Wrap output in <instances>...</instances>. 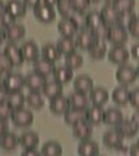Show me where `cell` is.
Masks as SVG:
<instances>
[{"instance_id":"obj_51","label":"cell","mask_w":139,"mask_h":156,"mask_svg":"<svg viewBox=\"0 0 139 156\" xmlns=\"http://www.w3.org/2000/svg\"><path fill=\"white\" fill-rule=\"evenodd\" d=\"M7 98H8V91L4 89V87H0V104H2V103H5V101H7Z\"/></svg>"},{"instance_id":"obj_19","label":"cell","mask_w":139,"mask_h":156,"mask_svg":"<svg viewBox=\"0 0 139 156\" xmlns=\"http://www.w3.org/2000/svg\"><path fill=\"white\" fill-rule=\"evenodd\" d=\"M5 8H7V13L13 18L23 17L26 14V9H27L22 0H8Z\"/></svg>"},{"instance_id":"obj_24","label":"cell","mask_w":139,"mask_h":156,"mask_svg":"<svg viewBox=\"0 0 139 156\" xmlns=\"http://www.w3.org/2000/svg\"><path fill=\"white\" fill-rule=\"evenodd\" d=\"M18 142L23 147V150H33L36 148L39 144V135L34 131H25L18 138Z\"/></svg>"},{"instance_id":"obj_50","label":"cell","mask_w":139,"mask_h":156,"mask_svg":"<svg viewBox=\"0 0 139 156\" xmlns=\"http://www.w3.org/2000/svg\"><path fill=\"white\" fill-rule=\"evenodd\" d=\"M130 55L133 56V58H135V60H139V43H135V44L131 47Z\"/></svg>"},{"instance_id":"obj_30","label":"cell","mask_w":139,"mask_h":156,"mask_svg":"<svg viewBox=\"0 0 139 156\" xmlns=\"http://www.w3.org/2000/svg\"><path fill=\"white\" fill-rule=\"evenodd\" d=\"M54 80L57 82H60L61 85H66L73 80V70L69 69L68 66L61 65V66H56L54 70Z\"/></svg>"},{"instance_id":"obj_34","label":"cell","mask_w":139,"mask_h":156,"mask_svg":"<svg viewBox=\"0 0 139 156\" xmlns=\"http://www.w3.org/2000/svg\"><path fill=\"white\" fill-rule=\"evenodd\" d=\"M129 95H130V91L127 90V87L120 86V87H116V89L113 90L112 100L117 105H126L129 103Z\"/></svg>"},{"instance_id":"obj_48","label":"cell","mask_w":139,"mask_h":156,"mask_svg":"<svg viewBox=\"0 0 139 156\" xmlns=\"http://www.w3.org/2000/svg\"><path fill=\"white\" fill-rule=\"evenodd\" d=\"M22 2L26 5V8H33V9H34L38 4L42 3V0H22Z\"/></svg>"},{"instance_id":"obj_39","label":"cell","mask_w":139,"mask_h":156,"mask_svg":"<svg viewBox=\"0 0 139 156\" xmlns=\"http://www.w3.org/2000/svg\"><path fill=\"white\" fill-rule=\"evenodd\" d=\"M89 53H90L91 58H94V60H102V58L108 53V51H107V44H105L103 41H100L96 46L91 48V50L89 51Z\"/></svg>"},{"instance_id":"obj_33","label":"cell","mask_w":139,"mask_h":156,"mask_svg":"<svg viewBox=\"0 0 139 156\" xmlns=\"http://www.w3.org/2000/svg\"><path fill=\"white\" fill-rule=\"evenodd\" d=\"M64 120L68 125L73 126L74 124L79 122L82 120H86V109H77V108H69L64 113Z\"/></svg>"},{"instance_id":"obj_61","label":"cell","mask_w":139,"mask_h":156,"mask_svg":"<svg viewBox=\"0 0 139 156\" xmlns=\"http://www.w3.org/2000/svg\"><path fill=\"white\" fill-rule=\"evenodd\" d=\"M138 143H139V140H138Z\"/></svg>"},{"instance_id":"obj_59","label":"cell","mask_w":139,"mask_h":156,"mask_svg":"<svg viewBox=\"0 0 139 156\" xmlns=\"http://www.w3.org/2000/svg\"><path fill=\"white\" fill-rule=\"evenodd\" d=\"M0 87H4V81H3L2 77H0Z\"/></svg>"},{"instance_id":"obj_20","label":"cell","mask_w":139,"mask_h":156,"mask_svg":"<svg viewBox=\"0 0 139 156\" xmlns=\"http://www.w3.org/2000/svg\"><path fill=\"white\" fill-rule=\"evenodd\" d=\"M104 109L100 105H91L86 109V120L91 125H99L104 121Z\"/></svg>"},{"instance_id":"obj_40","label":"cell","mask_w":139,"mask_h":156,"mask_svg":"<svg viewBox=\"0 0 139 156\" xmlns=\"http://www.w3.org/2000/svg\"><path fill=\"white\" fill-rule=\"evenodd\" d=\"M137 17V14L134 13L133 11L131 12H122V13H118V18H117V22L116 25H120L122 27L127 29L130 26V23L133 22V20Z\"/></svg>"},{"instance_id":"obj_46","label":"cell","mask_w":139,"mask_h":156,"mask_svg":"<svg viewBox=\"0 0 139 156\" xmlns=\"http://www.w3.org/2000/svg\"><path fill=\"white\" fill-rule=\"evenodd\" d=\"M12 109L7 103L0 104V120H9L12 116Z\"/></svg>"},{"instance_id":"obj_44","label":"cell","mask_w":139,"mask_h":156,"mask_svg":"<svg viewBox=\"0 0 139 156\" xmlns=\"http://www.w3.org/2000/svg\"><path fill=\"white\" fill-rule=\"evenodd\" d=\"M127 31L131 37L134 38H139V16H137L133 20V22L130 23V26L127 27Z\"/></svg>"},{"instance_id":"obj_23","label":"cell","mask_w":139,"mask_h":156,"mask_svg":"<svg viewBox=\"0 0 139 156\" xmlns=\"http://www.w3.org/2000/svg\"><path fill=\"white\" fill-rule=\"evenodd\" d=\"M69 101H70V108L87 109L89 103H90V98L87 96V94H82V92L74 91L70 94Z\"/></svg>"},{"instance_id":"obj_35","label":"cell","mask_w":139,"mask_h":156,"mask_svg":"<svg viewBox=\"0 0 139 156\" xmlns=\"http://www.w3.org/2000/svg\"><path fill=\"white\" fill-rule=\"evenodd\" d=\"M42 156H61L63 155V147L59 142L55 140H48L42 146V151H40Z\"/></svg>"},{"instance_id":"obj_12","label":"cell","mask_w":139,"mask_h":156,"mask_svg":"<svg viewBox=\"0 0 139 156\" xmlns=\"http://www.w3.org/2000/svg\"><path fill=\"white\" fill-rule=\"evenodd\" d=\"M57 30L61 34V37L73 38L77 35L79 27L71 18H61L59 23H57Z\"/></svg>"},{"instance_id":"obj_49","label":"cell","mask_w":139,"mask_h":156,"mask_svg":"<svg viewBox=\"0 0 139 156\" xmlns=\"http://www.w3.org/2000/svg\"><path fill=\"white\" fill-rule=\"evenodd\" d=\"M21 156H42V154L39 151H36V148H33V150H23Z\"/></svg>"},{"instance_id":"obj_26","label":"cell","mask_w":139,"mask_h":156,"mask_svg":"<svg viewBox=\"0 0 139 156\" xmlns=\"http://www.w3.org/2000/svg\"><path fill=\"white\" fill-rule=\"evenodd\" d=\"M63 86L60 82H57L56 80H52V81H47V83L44 85V87L42 89L43 95L48 99H54V98L59 96V95H63Z\"/></svg>"},{"instance_id":"obj_36","label":"cell","mask_w":139,"mask_h":156,"mask_svg":"<svg viewBox=\"0 0 139 156\" xmlns=\"http://www.w3.org/2000/svg\"><path fill=\"white\" fill-rule=\"evenodd\" d=\"M26 104L33 109H40L44 105V99L40 91H29L26 95Z\"/></svg>"},{"instance_id":"obj_16","label":"cell","mask_w":139,"mask_h":156,"mask_svg":"<svg viewBox=\"0 0 139 156\" xmlns=\"http://www.w3.org/2000/svg\"><path fill=\"white\" fill-rule=\"evenodd\" d=\"M21 52L25 61L34 62L38 57H39V47L34 41H26L22 43Z\"/></svg>"},{"instance_id":"obj_8","label":"cell","mask_w":139,"mask_h":156,"mask_svg":"<svg viewBox=\"0 0 139 156\" xmlns=\"http://www.w3.org/2000/svg\"><path fill=\"white\" fill-rule=\"evenodd\" d=\"M23 86H25V77L20 74V73L12 72L4 78V89L8 92L21 91Z\"/></svg>"},{"instance_id":"obj_47","label":"cell","mask_w":139,"mask_h":156,"mask_svg":"<svg viewBox=\"0 0 139 156\" xmlns=\"http://www.w3.org/2000/svg\"><path fill=\"white\" fill-rule=\"evenodd\" d=\"M8 131H9V126H8L7 120H0V136L8 133Z\"/></svg>"},{"instance_id":"obj_54","label":"cell","mask_w":139,"mask_h":156,"mask_svg":"<svg viewBox=\"0 0 139 156\" xmlns=\"http://www.w3.org/2000/svg\"><path fill=\"white\" fill-rule=\"evenodd\" d=\"M7 13V8H5V4H4L2 0H0V20H2Z\"/></svg>"},{"instance_id":"obj_6","label":"cell","mask_w":139,"mask_h":156,"mask_svg":"<svg viewBox=\"0 0 139 156\" xmlns=\"http://www.w3.org/2000/svg\"><path fill=\"white\" fill-rule=\"evenodd\" d=\"M129 57H130V51L126 50L125 46H113L108 51V60L117 65L126 64Z\"/></svg>"},{"instance_id":"obj_58","label":"cell","mask_w":139,"mask_h":156,"mask_svg":"<svg viewBox=\"0 0 139 156\" xmlns=\"http://www.w3.org/2000/svg\"><path fill=\"white\" fill-rule=\"evenodd\" d=\"M114 2H116V0H105V3L107 4H113Z\"/></svg>"},{"instance_id":"obj_27","label":"cell","mask_w":139,"mask_h":156,"mask_svg":"<svg viewBox=\"0 0 139 156\" xmlns=\"http://www.w3.org/2000/svg\"><path fill=\"white\" fill-rule=\"evenodd\" d=\"M18 144H20V142H18V136L14 133L8 131V133L0 136V148L7 151V152H11V151L16 150Z\"/></svg>"},{"instance_id":"obj_13","label":"cell","mask_w":139,"mask_h":156,"mask_svg":"<svg viewBox=\"0 0 139 156\" xmlns=\"http://www.w3.org/2000/svg\"><path fill=\"white\" fill-rule=\"evenodd\" d=\"M122 142H123V136L120 134V131L116 128L113 130L105 131L103 135V143L107 146L108 148H114V150L121 148Z\"/></svg>"},{"instance_id":"obj_10","label":"cell","mask_w":139,"mask_h":156,"mask_svg":"<svg viewBox=\"0 0 139 156\" xmlns=\"http://www.w3.org/2000/svg\"><path fill=\"white\" fill-rule=\"evenodd\" d=\"M71 131H73V135L77 139L86 140L90 139L91 135H92V125L87 120H82L71 126Z\"/></svg>"},{"instance_id":"obj_41","label":"cell","mask_w":139,"mask_h":156,"mask_svg":"<svg viewBox=\"0 0 139 156\" xmlns=\"http://www.w3.org/2000/svg\"><path fill=\"white\" fill-rule=\"evenodd\" d=\"M114 8L117 9L118 13L122 12H131L135 7V0H116L113 3Z\"/></svg>"},{"instance_id":"obj_22","label":"cell","mask_w":139,"mask_h":156,"mask_svg":"<svg viewBox=\"0 0 139 156\" xmlns=\"http://www.w3.org/2000/svg\"><path fill=\"white\" fill-rule=\"evenodd\" d=\"M78 155L79 156H98L99 144L91 139L81 140L78 144Z\"/></svg>"},{"instance_id":"obj_60","label":"cell","mask_w":139,"mask_h":156,"mask_svg":"<svg viewBox=\"0 0 139 156\" xmlns=\"http://www.w3.org/2000/svg\"><path fill=\"white\" fill-rule=\"evenodd\" d=\"M137 74H138V78H139V65L137 66Z\"/></svg>"},{"instance_id":"obj_9","label":"cell","mask_w":139,"mask_h":156,"mask_svg":"<svg viewBox=\"0 0 139 156\" xmlns=\"http://www.w3.org/2000/svg\"><path fill=\"white\" fill-rule=\"evenodd\" d=\"M4 55L7 56V58L11 61V64L13 66H21L25 61V58L22 56V52H21V47H18L16 43H11L9 42L8 44L4 48Z\"/></svg>"},{"instance_id":"obj_14","label":"cell","mask_w":139,"mask_h":156,"mask_svg":"<svg viewBox=\"0 0 139 156\" xmlns=\"http://www.w3.org/2000/svg\"><path fill=\"white\" fill-rule=\"evenodd\" d=\"M69 108H70L69 98H66L64 95H59V96L54 98V99H50V109L52 113L64 115Z\"/></svg>"},{"instance_id":"obj_42","label":"cell","mask_w":139,"mask_h":156,"mask_svg":"<svg viewBox=\"0 0 139 156\" xmlns=\"http://www.w3.org/2000/svg\"><path fill=\"white\" fill-rule=\"evenodd\" d=\"M12 68L13 65L7 58V56L4 53H0V77L3 78V81L9 73H12Z\"/></svg>"},{"instance_id":"obj_38","label":"cell","mask_w":139,"mask_h":156,"mask_svg":"<svg viewBox=\"0 0 139 156\" xmlns=\"http://www.w3.org/2000/svg\"><path fill=\"white\" fill-rule=\"evenodd\" d=\"M65 66H68L69 69L71 70H75V69H79L81 66L83 65V57L77 52L73 53H69V55L65 56Z\"/></svg>"},{"instance_id":"obj_43","label":"cell","mask_w":139,"mask_h":156,"mask_svg":"<svg viewBox=\"0 0 139 156\" xmlns=\"http://www.w3.org/2000/svg\"><path fill=\"white\" fill-rule=\"evenodd\" d=\"M73 8L78 12H85L90 5V0H69Z\"/></svg>"},{"instance_id":"obj_11","label":"cell","mask_w":139,"mask_h":156,"mask_svg":"<svg viewBox=\"0 0 139 156\" xmlns=\"http://www.w3.org/2000/svg\"><path fill=\"white\" fill-rule=\"evenodd\" d=\"M46 83H47V77L42 76L36 72L29 73L25 77V86L30 91H42Z\"/></svg>"},{"instance_id":"obj_56","label":"cell","mask_w":139,"mask_h":156,"mask_svg":"<svg viewBox=\"0 0 139 156\" xmlns=\"http://www.w3.org/2000/svg\"><path fill=\"white\" fill-rule=\"evenodd\" d=\"M42 3L47 4V5H50V7H54V5H57L59 0H42Z\"/></svg>"},{"instance_id":"obj_17","label":"cell","mask_w":139,"mask_h":156,"mask_svg":"<svg viewBox=\"0 0 139 156\" xmlns=\"http://www.w3.org/2000/svg\"><path fill=\"white\" fill-rule=\"evenodd\" d=\"M25 34H26V29L21 23L14 22L5 27V37L11 43H16L18 41H21L25 37Z\"/></svg>"},{"instance_id":"obj_62","label":"cell","mask_w":139,"mask_h":156,"mask_svg":"<svg viewBox=\"0 0 139 156\" xmlns=\"http://www.w3.org/2000/svg\"><path fill=\"white\" fill-rule=\"evenodd\" d=\"M98 156H100V155H98Z\"/></svg>"},{"instance_id":"obj_53","label":"cell","mask_w":139,"mask_h":156,"mask_svg":"<svg viewBox=\"0 0 139 156\" xmlns=\"http://www.w3.org/2000/svg\"><path fill=\"white\" fill-rule=\"evenodd\" d=\"M131 120L134 121V124H135L138 126V129H139V109H137L135 112H134V115L131 116Z\"/></svg>"},{"instance_id":"obj_29","label":"cell","mask_w":139,"mask_h":156,"mask_svg":"<svg viewBox=\"0 0 139 156\" xmlns=\"http://www.w3.org/2000/svg\"><path fill=\"white\" fill-rule=\"evenodd\" d=\"M56 47L59 50L60 55H69V53H73L75 52V48H77V44H75V41L73 38H68V37H61L59 41L56 43Z\"/></svg>"},{"instance_id":"obj_52","label":"cell","mask_w":139,"mask_h":156,"mask_svg":"<svg viewBox=\"0 0 139 156\" xmlns=\"http://www.w3.org/2000/svg\"><path fill=\"white\" fill-rule=\"evenodd\" d=\"M130 156H139V143L133 144L130 147Z\"/></svg>"},{"instance_id":"obj_18","label":"cell","mask_w":139,"mask_h":156,"mask_svg":"<svg viewBox=\"0 0 139 156\" xmlns=\"http://www.w3.org/2000/svg\"><path fill=\"white\" fill-rule=\"evenodd\" d=\"M73 87H74V91L82 92V94H90V91L94 89V82L89 76L81 74L74 78Z\"/></svg>"},{"instance_id":"obj_55","label":"cell","mask_w":139,"mask_h":156,"mask_svg":"<svg viewBox=\"0 0 139 156\" xmlns=\"http://www.w3.org/2000/svg\"><path fill=\"white\" fill-rule=\"evenodd\" d=\"M5 39H7V37H5V29H4L3 26H0V44H2Z\"/></svg>"},{"instance_id":"obj_31","label":"cell","mask_w":139,"mask_h":156,"mask_svg":"<svg viewBox=\"0 0 139 156\" xmlns=\"http://www.w3.org/2000/svg\"><path fill=\"white\" fill-rule=\"evenodd\" d=\"M5 103L11 107V109H20L23 108L26 103V96L22 94V91H16V92H8V98Z\"/></svg>"},{"instance_id":"obj_37","label":"cell","mask_w":139,"mask_h":156,"mask_svg":"<svg viewBox=\"0 0 139 156\" xmlns=\"http://www.w3.org/2000/svg\"><path fill=\"white\" fill-rule=\"evenodd\" d=\"M42 56L47 58V60H50L52 62H55L56 60H59L60 58V52L57 50L56 44H52V43H47L42 47Z\"/></svg>"},{"instance_id":"obj_15","label":"cell","mask_w":139,"mask_h":156,"mask_svg":"<svg viewBox=\"0 0 139 156\" xmlns=\"http://www.w3.org/2000/svg\"><path fill=\"white\" fill-rule=\"evenodd\" d=\"M33 66H34V72L39 73V74L44 76V77H48L51 74H54V70H55V62H52L50 60H47L43 56H39L36 60L33 62Z\"/></svg>"},{"instance_id":"obj_25","label":"cell","mask_w":139,"mask_h":156,"mask_svg":"<svg viewBox=\"0 0 139 156\" xmlns=\"http://www.w3.org/2000/svg\"><path fill=\"white\" fill-rule=\"evenodd\" d=\"M90 101L92 105H100L103 107L109 99V92L104 87H95L90 91Z\"/></svg>"},{"instance_id":"obj_4","label":"cell","mask_w":139,"mask_h":156,"mask_svg":"<svg viewBox=\"0 0 139 156\" xmlns=\"http://www.w3.org/2000/svg\"><path fill=\"white\" fill-rule=\"evenodd\" d=\"M137 78H138L137 68H134L131 65H127V64L120 65V68L116 72V80L122 86H129V85L134 83Z\"/></svg>"},{"instance_id":"obj_21","label":"cell","mask_w":139,"mask_h":156,"mask_svg":"<svg viewBox=\"0 0 139 156\" xmlns=\"http://www.w3.org/2000/svg\"><path fill=\"white\" fill-rule=\"evenodd\" d=\"M116 129L120 131V134H121L123 138H133V136H135L137 133L139 131L138 126L134 124V121L130 119V120H125L123 119L121 122H120Z\"/></svg>"},{"instance_id":"obj_57","label":"cell","mask_w":139,"mask_h":156,"mask_svg":"<svg viewBox=\"0 0 139 156\" xmlns=\"http://www.w3.org/2000/svg\"><path fill=\"white\" fill-rule=\"evenodd\" d=\"M100 3V0H90V4H98Z\"/></svg>"},{"instance_id":"obj_7","label":"cell","mask_w":139,"mask_h":156,"mask_svg":"<svg viewBox=\"0 0 139 156\" xmlns=\"http://www.w3.org/2000/svg\"><path fill=\"white\" fill-rule=\"evenodd\" d=\"M33 12H34V16L38 21H40L43 23H50L54 21L56 17V12H55L54 7H50L44 3L38 4V5L33 9Z\"/></svg>"},{"instance_id":"obj_32","label":"cell","mask_w":139,"mask_h":156,"mask_svg":"<svg viewBox=\"0 0 139 156\" xmlns=\"http://www.w3.org/2000/svg\"><path fill=\"white\" fill-rule=\"evenodd\" d=\"M123 120V115L122 112L118 108H108L104 112V124H107L109 126H116Z\"/></svg>"},{"instance_id":"obj_5","label":"cell","mask_w":139,"mask_h":156,"mask_svg":"<svg viewBox=\"0 0 139 156\" xmlns=\"http://www.w3.org/2000/svg\"><path fill=\"white\" fill-rule=\"evenodd\" d=\"M129 39V31L127 29L120 26V25H112L109 26L107 41L111 42L113 46H123Z\"/></svg>"},{"instance_id":"obj_45","label":"cell","mask_w":139,"mask_h":156,"mask_svg":"<svg viewBox=\"0 0 139 156\" xmlns=\"http://www.w3.org/2000/svg\"><path fill=\"white\" fill-rule=\"evenodd\" d=\"M129 103H130L135 109H139V87L130 91L129 95Z\"/></svg>"},{"instance_id":"obj_1","label":"cell","mask_w":139,"mask_h":156,"mask_svg":"<svg viewBox=\"0 0 139 156\" xmlns=\"http://www.w3.org/2000/svg\"><path fill=\"white\" fill-rule=\"evenodd\" d=\"M86 29L94 31L100 41L104 42L105 39H107L109 26L103 21L100 12L92 11V12H89L86 14Z\"/></svg>"},{"instance_id":"obj_2","label":"cell","mask_w":139,"mask_h":156,"mask_svg":"<svg viewBox=\"0 0 139 156\" xmlns=\"http://www.w3.org/2000/svg\"><path fill=\"white\" fill-rule=\"evenodd\" d=\"M100 42V39L94 31L89 30V29H83L82 31H79V34L77 35L75 39V44L81 50L90 51L92 47H95Z\"/></svg>"},{"instance_id":"obj_28","label":"cell","mask_w":139,"mask_h":156,"mask_svg":"<svg viewBox=\"0 0 139 156\" xmlns=\"http://www.w3.org/2000/svg\"><path fill=\"white\" fill-rule=\"evenodd\" d=\"M100 14H102L103 21L107 23L108 26L116 25L117 18H118V12H117V9L114 8L113 4H105L102 8V11H100Z\"/></svg>"},{"instance_id":"obj_3","label":"cell","mask_w":139,"mask_h":156,"mask_svg":"<svg viewBox=\"0 0 139 156\" xmlns=\"http://www.w3.org/2000/svg\"><path fill=\"white\" fill-rule=\"evenodd\" d=\"M11 120L14 126L17 128H29L34 122V115L30 109L26 108H20V109H14L12 112Z\"/></svg>"}]
</instances>
